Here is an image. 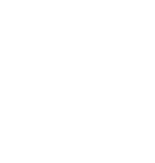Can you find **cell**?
I'll list each match as a JSON object with an SVG mask.
<instances>
[]
</instances>
